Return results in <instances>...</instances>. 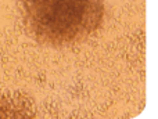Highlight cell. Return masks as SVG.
<instances>
[{"label": "cell", "mask_w": 158, "mask_h": 119, "mask_svg": "<svg viewBox=\"0 0 158 119\" xmlns=\"http://www.w3.org/2000/svg\"><path fill=\"white\" fill-rule=\"evenodd\" d=\"M27 29L38 40H68L79 22V0H15Z\"/></svg>", "instance_id": "1"}]
</instances>
